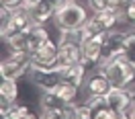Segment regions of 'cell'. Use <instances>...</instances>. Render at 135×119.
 Segmentation results:
<instances>
[{
  "instance_id": "6da1fadb",
  "label": "cell",
  "mask_w": 135,
  "mask_h": 119,
  "mask_svg": "<svg viewBox=\"0 0 135 119\" xmlns=\"http://www.w3.org/2000/svg\"><path fill=\"white\" fill-rule=\"evenodd\" d=\"M100 68L104 74L109 76L113 88H131L135 82V66L125 58V56H117L100 62Z\"/></svg>"
},
{
  "instance_id": "7a4b0ae2",
  "label": "cell",
  "mask_w": 135,
  "mask_h": 119,
  "mask_svg": "<svg viewBox=\"0 0 135 119\" xmlns=\"http://www.w3.org/2000/svg\"><path fill=\"white\" fill-rule=\"evenodd\" d=\"M47 39H49V35L43 29V25H33L29 31H25V33H18V35H12L8 39H4V43H6V47H8L10 51L33 53V51H37Z\"/></svg>"
},
{
  "instance_id": "3957f363",
  "label": "cell",
  "mask_w": 135,
  "mask_h": 119,
  "mask_svg": "<svg viewBox=\"0 0 135 119\" xmlns=\"http://www.w3.org/2000/svg\"><path fill=\"white\" fill-rule=\"evenodd\" d=\"M53 21H55V25H57L59 31H61V29H80V27L88 21V15H86V8L80 2H76V0H66L57 8Z\"/></svg>"
},
{
  "instance_id": "277c9868",
  "label": "cell",
  "mask_w": 135,
  "mask_h": 119,
  "mask_svg": "<svg viewBox=\"0 0 135 119\" xmlns=\"http://www.w3.org/2000/svg\"><path fill=\"white\" fill-rule=\"evenodd\" d=\"M31 68V53L25 51H6L4 59L0 64V74L2 78H10V80H17L18 76L27 74Z\"/></svg>"
},
{
  "instance_id": "5b68a950",
  "label": "cell",
  "mask_w": 135,
  "mask_h": 119,
  "mask_svg": "<svg viewBox=\"0 0 135 119\" xmlns=\"http://www.w3.org/2000/svg\"><path fill=\"white\" fill-rule=\"evenodd\" d=\"M33 25H35V21H33V17H31L29 8L21 6V8H17V10L10 12V19H8L6 25L0 27V35H2V39H8V37H12V35H18V33L29 31Z\"/></svg>"
},
{
  "instance_id": "8992f818",
  "label": "cell",
  "mask_w": 135,
  "mask_h": 119,
  "mask_svg": "<svg viewBox=\"0 0 135 119\" xmlns=\"http://www.w3.org/2000/svg\"><path fill=\"white\" fill-rule=\"evenodd\" d=\"M31 66L43 70H55L57 66V43H53L51 39L43 43L37 51L31 53Z\"/></svg>"
},
{
  "instance_id": "52a82bcc",
  "label": "cell",
  "mask_w": 135,
  "mask_h": 119,
  "mask_svg": "<svg viewBox=\"0 0 135 119\" xmlns=\"http://www.w3.org/2000/svg\"><path fill=\"white\" fill-rule=\"evenodd\" d=\"M27 76H29V80H31L35 86H39L43 93H45V90H53V88L61 82L59 68H55V70H43V68H35V66H31L29 72H27Z\"/></svg>"
},
{
  "instance_id": "ba28073f",
  "label": "cell",
  "mask_w": 135,
  "mask_h": 119,
  "mask_svg": "<svg viewBox=\"0 0 135 119\" xmlns=\"http://www.w3.org/2000/svg\"><path fill=\"white\" fill-rule=\"evenodd\" d=\"M107 33H98L92 39H86L82 43V64L84 66H94V64H100L102 62V43L107 39Z\"/></svg>"
},
{
  "instance_id": "9c48e42d",
  "label": "cell",
  "mask_w": 135,
  "mask_h": 119,
  "mask_svg": "<svg viewBox=\"0 0 135 119\" xmlns=\"http://www.w3.org/2000/svg\"><path fill=\"white\" fill-rule=\"evenodd\" d=\"M127 37H129V33H125V31H109L107 39L102 43V62L117 58V56H123Z\"/></svg>"
},
{
  "instance_id": "30bf717a",
  "label": "cell",
  "mask_w": 135,
  "mask_h": 119,
  "mask_svg": "<svg viewBox=\"0 0 135 119\" xmlns=\"http://www.w3.org/2000/svg\"><path fill=\"white\" fill-rule=\"evenodd\" d=\"M113 88L109 76L104 74V70L98 68V72H92L90 76L84 80V90L88 97H98V94H107Z\"/></svg>"
},
{
  "instance_id": "8fae6325",
  "label": "cell",
  "mask_w": 135,
  "mask_h": 119,
  "mask_svg": "<svg viewBox=\"0 0 135 119\" xmlns=\"http://www.w3.org/2000/svg\"><path fill=\"white\" fill-rule=\"evenodd\" d=\"M74 64H82V45L57 41V66L66 68Z\"/></svg>"
},
{
  "instance_id": "7c38bea8",
  "label": "cell",
  "mask_w": 135,
  "mask_h": 119,
  "mask_svg": "<svg viewBox=\"0 0 135 119\" xmlns=\"http://www.w3.org/2000/svg\"><path fill=\"white\" fill-rule=\"evenodd\" d=\"M92 25L104 33V31H110L115 25H119V8H107V10H98V12H94L92 17Z\"/></svg>"
},
{
  "instance_id": "4fadbf2b",
  "label": "cell",
  "mask_w": 135,
  "mask_h": 119,
  "mask_svg": "<svg viewBox=\"0 0 135 119\" xmlns=\"http://www.w3.org/2000/svg\"><path fill=\"white\" fill-rule=\"evenodd\" d=\"M57 8H59V6L53 2V0H43L41 4H37V6H33V8H29V12H31V17H33L35 25H43V23H47L49 19L55 17Z\"/></svg>"
},
{
  "instance_id": "5bb4252c",
  "label": "cell",
  "mask_w": 135,
  "mask_h": 119,
  "mask_svg": "<svg viewBox=\"0 0 135 119\" xmlns=\"http://www.w3.org/2000/svg\"><path fill=\"white\" fill-rule=\"evenodd\" d=\"M104 97H107V103H109V109H113V111H127V113L131 111L127 88H110Z\"/></svg>"
},
{
  "instance_id": "9a60e30c",
  "label": "cell",
  "mask_w": 135,
  "mask_h": 119,
  "mask_svg": "<svg viewBox=\"0 0 135 119\" xmlns=\"http://www.w3.org/2000/svg\"><path fill=\"white\" fill-rule=\"evenodd\" d=\"M59 76H61V82H70V84L80 88L82 82L86 80V66L84 64H74V66L59 68Z\"/></svg>"
},
{
  "instance_id": "2e32d148",
  "label": "cell",
  "mask_w": 135,
  "mask_h": 119,
  "mask_svg": "<svg viewBox=\"0 0 135 119\" xmlns=\"http://www.w3.org/2000/svg\"><path fill=\"white\" fill-rule=\"evenodd\" d=\"M0 103H17V97H18V86L15 80L10 78H2V84H0Z\"/></svg>"
},
{
  "instance_id": "e0dca14e",
  "label": "cell",
  "mask_w": 135,
  "mask_h": 119,
  "mask_svg": "<svg viewBox=\"0 0 135 119\" xmlns=\"http://www.w3.org/2000/svg\"><path fill=\"white\" fill-rule=\"evenodd\" d=\"M53 93L57 94L64 103H74V99H76V94H78V86L70 84V82H59L53 88Z\"/></svg>"
},
{
  "instance_id": "ac0fdd59",
  "label": "cell",
  "mask_w": 135,
  "mask_h": 119,
  "mask_svg": "<svg viewBox=\"0 0 135 119\" xmlns=\"http://www.w3.org/2000/svg\"><path fill=\"white\" fill-rule=\"evenodd\" d=\"M59 41L61 43H78V45H82V43H84L82 27H80V29H61V31H59Z\"/></svg>"
},
{
  "instance_id": "d6986e66",
  "label": "cell",
  "mask_w": 135,
  "mask_h": 119,
  "mask_svg": "<svg viewBox=\"0 0 135 119\" xmlns=\"http://www.w3.org/2000/svg\"><path fill=\"white\" fill-rule=\"evenodd\" d=\"M39 105H41V109H59V107H64L66 103L61 101V99H59L53 90H45V93L41 94Z\"/></svg>"
},
{
  "instance_id": "ffe728a7",
  "label": "cell",
  "mask_w": 135,
  "mask_h": 119,
  "mask_svg": "<svg viewBox=\"0 0 135 119\" xmlns=\"http://www.w3.org/2000/svg\"><path fill=\"white\" fill-rule=\"evenodd\" d=\"M86 105L94 111V113H98V111H107L109 109V103H107V97L104 94H98V97H88V101Z\"/></svg>"
},
{
  "instance_id": "44dd1931",
  "label": "cell",
  "mask_w": 135,
  "mask_h": 119,
  "mask_svg": "<svg viewBox=\"0 0 135 119\" xmlns=\"http://www.w3.org/2000/svg\"><path fill=\"white\" fill-rule=\"evenodd\" d=\"M94 119H131V115H129L127 111L107 109V111H98V113H94Z\"/></svg>"
},
{
  "instance_id": "7402d4cb",
  "label": "cell",
  "mask_w": 135,
  "mask_h": 119,
  "mask_svg": "<svg viewBox=\"0 0 135 119\" xmlns=\"http://www.w3.org/2000/svg\"><path fill=\"white\" fill-rule=\"evenodd\" d=\"M88 6L98 12V10H107V8H119L117 0H88Z\"/></svg>"
},
{
  "instance_id": "603a6c76",
  "label": "cell",
  "mask_w": 135,
  "mask_h": 119,
  "mask_svg": "<svg viewBox=\"0 0 135 119\" xmlns=\"http://www.w3.org/2000/svg\"><path fill=\"white\" fill-rule=\"evenodd\" d=\"M123 56H125V58L135 66V33H129V37H127V43H125V51H123Z\"/></svg>"
},
{
  "instance_id": "cb8c5ba5",
  "label": "cell",
  "mask_w": 135,
  "mask_h": 119,
  "mask_svg": "<svg viewBox=\"0 0 135 119\" xmlns=\"http://www.w3.org/2000/svg\"><path fill=\"white\" fill-rule=\"evenodd\" d=\"M125 15H127V23L135 27V0H129L125 4Z\"/></svg>"
},
{
  "instance_id": "d4e9b609",
  "label": "cell",
  "mask_w": 135,
  "mask_h": 119,
  "mask_svg": "<svg viewBox=\"0 0 135 119\" xmlns=\"http://www.w3.org/2000/svg\"><path fill=\"white\" fill-rule=\"evenodd\" d=\"M78 119H94V111L88 105H78Z\"/></svg>"
},
{
  "instance_id": "484cf974",
  "label": "cell",
  "mask_w": 135,
  "mask_h": 119,
  "mask_svg": "<svg viewBox=\"0 0 135 119\" xmlns=\"http://www.w3.org/2000/svg\"><path fill=\"white\" fill-rule=\"evenodd\" d=\"M39 119H61V113L59 109H43Z\"/></svg>"
},
{
  "instance_id": "4316f807",
  "label": "cell",
  "mask_w": 135,
  "mask_h": 119,
  "mask_svg": "<svg viewBox=\"0 0 135 119\" xmlns=\"http://www.w3.org/2000/svg\"><path fill=\"white\" fill-rule=\"evenodd\" d=\"M0 4L4 8H10V10H17L23 6V0H0Z\"/></svg>"
},
{
  "instance_id": "83f0119b",
  "label": "cell",
  "mask_w": 135,
  "mask_h": 119,
  "mask_svg": "<svg viewBox=\"0 0 135 119\" xmlns=\"http://www.w3.org/2000/svg\"><path fill=\"white\" fill-rule=\"evenodd\" d=\"M127 93H129V107H131V113H133L135 111V86L127 88Z\"/></svg>"
},
{
  "instance_id": "f1b7e54d",
  "label": "cell",
  "mask_w": 135,
  "mask_h": 119,
  "mask_svg": "<svg viewBox=\"0 0 135 119\" xmlns=\"http://www.w3.org/2000/svg\"><path fill=\"white\" fill-rule=\"evenodd\" d=\"M43 0H23V6L25 8H33V6H37V4H41Z\"/></svg>"
},
{
  "instance_id": "f546056e",
  "label": "cell",
  "mask_w": 135,
  "mask_h": 119,
  "mask_svg": "<svg viewBox=\"0 0 135 119\" xmlns=\"http://www.w3.org/2000/svg\"><path fill=\"white\" fill-rule=\"evenodd\" d=\"M23 119H37V117H35L33 113H27V115H25V117H23Z\"/></svg>"
},
{
  "instance_id": "4dcf8cb0",
  "label": "cell",
  "mask_w": 135,
  "mask_h": 119,
  "mask_svg": "<svg viewBox=\"0 0 135 119\" xmlns=\"http://www.w3.org/2000/svg\"><path fill=\"white\" fill-rule=\"evenodd\" d=\"M131 119H135V111H133V113H131Z\"/></svg>"
}]
</instances>
